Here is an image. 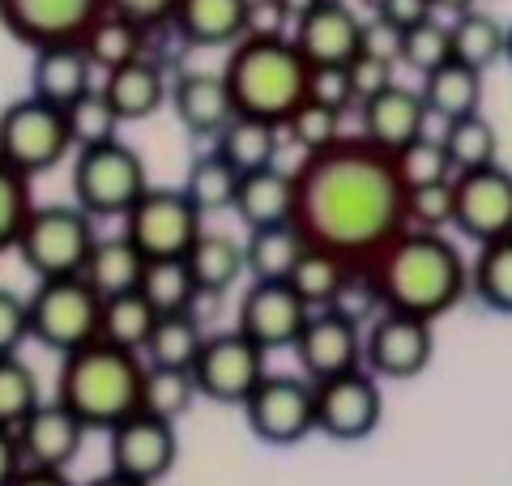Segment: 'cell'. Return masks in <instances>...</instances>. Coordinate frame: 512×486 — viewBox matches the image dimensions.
<instances>
[{"label":"cell","mask_w":512,"mask_h":486,"mask_svg":"<svg viewBox=\"0 0 512 486\" xmlns=\"http://www.w3.org/2000/svg\"><path fill=\"white\" fill-rule=\"evenodd\" d=\"M39 405H43L39 376L18 359V354H0V427L18 431Z\"/></svg>","instance_id":"cell-41"},{"label":"cell","mask_w":512,"mask_h":486,"mask_svg":"<svg viewBox=\"0 0 512 486\" xmlns=\"http://www.w3.org/2000/svg\"><path fill=\"white\" fill-rule=\"evenodd\" d=\"M278 137H282V124H269V120H256V116H235L218 133V154L227 158L239 175H248V171L274 167Z\"/></svg>","instance_id":"cell-31"},{"label":"cell","mask_w":512,"mask_h":486,"mask_svg":"<svg viewBox=\"0 0 512 486\" xmlns=\"http://www.w3.org/2000/svg\"><path fill=\"white\" fill-rule=\"evenodd\" d=\"M384 312L440 320L470 295V265L444 231H402L367 261Z\"/></svg>","instance_id":"cell-2"},{"label":"cell","mask_w":512,"mask_h":486,"mask_svg":"<svg viewBox=\"0 0 512 486\" xmlns=\"http://www.w3.org/2000/svg\"><path fill=\"white\" fill-rule=\"evenodd\" d=\"M402 47H406V30L393 26L389 18H376L363 22V52L376 56V60H389V64H402Z\"/></svg>","instance_id":"cell-51"},{"label":"cell","mask_w":512,"mask_h":486,"mask_svg":"<svg viewBox=\"0 0 512 486\" xmlns=\"http://www.w3.org/2000/svg\"><path fill=\"white\" fill-rule=\"evenodd\" d=\"M158 329V312L141 290H124V295H107L103 299V320H99V337L120 350L146 354L150 337Z\"/></svg>","instance_id":"cell-30"},{"label":"cell","mask_w":512,"mask_h":486,"mask_svg":"<svg viewBox=\"0 0 512 486\" xmlns=\"http://www.w3.org/2000/svg\"><path fill=\"white\" fill-rule=\"evenodd\" d=\"M359 111H363V137L380 145L384 154H397V150H406L410 141H419L431 120L423 90L397 86V81L384 94H376V99H367Z\"/></svg>","instance_id":"cell-21"},{"label":"cell","mask_w":512,"mask_h":486,"mask_svg":"<svg viewBox=\"0 0 512 486\" xmlns=\"http://www.w3.org/2000/svg\"><path fill=\"white\" fill-rule=\"evenodd\" d=\"M431 354H436L431 320L406 316V312H380L372 324H367V371L380 380L423 376Z\"/></svg>","instance_id":"cell-16"},{"label":"cell","mask_w":512,"mask_h":486,"mask_svg":"<svg viewBox=\"0 0 512 486\" xmlns=\"http://www.w3.org/2000/svg\"><path fill=\"white\" fill-rule=\"evenodd\" d=\"M141 295L154 303L158 316H171V312H192V303L201 299V286L188 269V256L180 261H150L146 273H141Z\"/></svg>","instance_id":"cell-38"},{"label":"cell","mask_w":512,"mask_h":486,"mask_svg":"<svg viewBox=\"0 0 512 486\" xmlns=\"http://www.w3.org/2000/svg\"><path fill=\"white\" fill-rule=\"evenodd\" d=\"M384 393L367 367L316 384V431L338 444H359L380 427Z\"/></svg>","instance_id":"cell-13"},{"label":"cell","mask_w":512,"mask_h":486,"mask_svg":"<svg viewBox=\"0 0 512 486\" xmlns=\"http://www.w3.org/2000/svg\"><path fill=\"white\" fill-rule=\"evenodd\" d=\"M265 376H269L265 350L256 346L244 329L210 333L201 354H197V363H192L197 393L205 401H218V405H244L256 388H261Z\"/></svg>","instance_id":"cell-10"},{"label":"cell","mask_w":512,"mask_h":486,"mask_svg":"<svg viewBox=\"0 0 512 486\" xmlns=\"http://www.w3.org/2000/svg\"><path fill=\"white\" fill-rule=\"evenodd\" d=\"M508 64H512V26H508Z\"/></svg>","instance_id":"cell-60"},{"label":"cell","mask_w":512,"mask_h":486,"mask_svg":"<svg viewBox=\"0 0 512 486\" xmlns=\"http://www.w3.org/2000/svg\"><path fill=\"white\" fill-rule=\"evenodd\" d=\"M457 218V188L453 180L406 188V231H444Z\"/></svg>","instance_id":"cell-47"},{"label":"cell","mask_w":512,"mask_h":486,"mask_svg":"<svg viewBox=\"0 0 512 486\" xmlns=\"http://www.w3.org/2000/svg\"><path fill=\"white\" fill-rule=\"evenodd\" d=\"M453 188H457L453 226L466 239L483 248V243L512 235V171L508 167L491 162V167H478V171H461Z\"/></svg>","instance_id":"cell-15"},{"label":"cell","mask_w":512,"mask_h":486,"mask_svg":"<svg viewBox=\"0 0 512 486\" xmlns=\"http://www.w3.org/2000/svg\"><path fill=\"white\" fill-rule=\"evenodd\" d=\"M470 290L491 312L512 316V235L478 248L470 265Z\"/></svg>","instance_id":"cell-36"},{"label":"cell","mask_w":512,"mask_h":486,"mask_svg":"<svg viewBox=\"0 0 512 486\" xmlns=\"http://www.w3.org/2000/svg\"><path fill=\"white\" fill-rule=\"evenodd\" d=\"M184 192L192 197V205H197L201 214H222V209H235L239 171L218 150L201 154V158H192V167L184 175Z\"/></svg>","instance_id":"cell-40"},{"label":"cell","mask_w":512,"mask_h":486,"mask_svg":"<svg viewBox=\"0 0 512 486\" xmlns=\"http://www.w3.org/2000/svg\"><path fill=\"white\" fill-rule=\"evenodd\" d=\"M440 137H444V150H448V158H453L457 175L491 167L495 154H500V133H495V124L483 116V111L461 116V120H448Z\"/></svg>","instance_id":"cell-39"},{"label":"cell","mask_w":512,"mask_h":486,"mask_svg":"<svg viewBox=\"0 0 512 486\" xmlns=\"http://www.w3.org/2000/svg\"><path fill=\"white\" fill-rule=\"evenodd\" d=\"M453 60L470 64V69L487 73L495 60H508V26H500L483 9L457 13L453 22Z\"/></svg>","instance_id":"cell-34"},{"label":"cell","mask_w":512,"mask_h":486,"mask_svg":"<svg viewBox=\"0 0 512 486\" xmlns=\"http://www.w3.org/2000/svg\"><path fill=\"white\" fill-rule=\"evenodd\" d=\"M171 107L180 116V124L197 137H218L239 116L222 73H184L171 86Z\"/></svg>","instance_id":"cell-23"},{"label":"cell","mask_w":512,"mask_h":486,"mask_svg":"<svg viewBox=\"0 0 512 486\" xmlns=\"http://www.w3.org/2000/svg\"><path fill=\"white\" fill-rule=\"evenodd\" d=\"M376 13L380 18H389L393 26H402V30H410V26H423L427 18H436V0H376Z\"/></svg>","instance_id":"cell-55"},{"label":"cell","mask_w":512,"mask_h":486,"mask_svg":"<svg viewBox=\"0 0 512 486\" xmlns=\"http://www.w3.org/2000/svg\"><path fill=\"white\" fill-rule=\"evenodd\" d=\"M99 235H94V218L82 205H35V214L26 218L18 252L22 265L35 278H77L90 265V252Z\"/></svg>","instance_id":"cell-5"},{"label":"cell","mask_w":512,"mask_h":486,"mask_svg":"<svg viewBox=\"0 0 512 486\" xmlns=\"http://www.w3.org/2000/svg\"><path fill=\"white\" fill-rule=\"evenodd\" d=\"M308 99H316V103H329V107L346 111L350 103H355V86H350V69H312Z\"/></svg>","instance_id":"cell-53"},{"label":"cell","mask_w":512,"mask_h":486,"mask_svg":"<svg viewBox=\"0 0 512 486\" xmlns=\"http://www.w3.org/2000/svg\"><path fill=\"white\" fill-rule=\"evenodd\" d=\"M107 13V0H0V26L30 52L82 43Z\"/></svg>","instance_id":"cell-12"},{"label":"cell","mask_w":512,"mask_h":486,"mask_svg":"<svg viewBox=\"0 0 512 486\" xmlns=\"http://www.w3.org/2000/svg\"><path fill=\"white\" fill-rule=\"evenodd\" d=\"M82 440H86V423L56 397L43 401L18 427L22 461L30 469H60V474H69V465L77 461V452H82Z\"/></svg>","instance_id":"cell-20"},{"label":"cell","mask_w":512,"mask_h":486,"mask_svg":"<svg viewBox=\"0 0 512 486\" xmlns=\"http://www.w3.org/2000/svg\"><path fill=\"white\" fill-rule=\"evenodd\" d=\"M197 380H192V371H175V367H150L146 371V393H141V410L163 418V423H175V418H184L192 410V401H197Z\"/></svg>","instance_id":"cell-42"},{"label":"cell","mask_w":512,"mask_h":486,"mask_svg":"<svg viewBox=\"0 0 512 486\" xmlns=\"http://www.w3.org/2000/svg\"><path fill=\"white\" fill-rule=\"evenodd\" d=\"M103 90H107L111 107L120 111L124 124L150 120L154 111L167 103V77L146 56H137L133 64H120V69H111L107 81H103Z\"/></svg>","instance_id":"cell-26"},{"label":"cell","mask_w":512,"mask_h":486,"mask_svg":"<svg viewBox=\"0 0 512 486\" xmlns=\"http://www.w3.org/2000/svg\"><path fill=\"white\" fill-rule=\"evenodd\" d=\"M303 252H308V239H303V231L295 222L248 231V243H244L252 282H291V273L303 261Z\"/></svg>","instance_id":"cell-27"},{"label":"cell","mask_w":512,"mask_h":486,"mask_svg":"<svg viewBox=\"0 0 512 486\" xmlns=\"http://www.w3.org/2000/svg\"><path fill=\"white\" fill-rule=\"evenodd\" d=\"M397 162V175H402L406 188H427V184H444V180H457V167L444 150V137H431L423 133L419 141H410L406 150L393 154Z\"/></svg>","instance_id":"cell-43"},{"label":"cell","mask_w":512,"mask_h":486,"mask_svg":"<svg viewBox=\"0 0 512 486\" xmlns=\"http://www.w3.org/2000/svg\"><path fill=\"white\" fill-rule=\"evenodd\" d=\"M312 307L291 282H252L239 299V324L265 354L274 350H295L299 333L308 329Z\"/></svg>","instance_id":"cell-17"},{"label":"cell","mask_w":512,"mask_h":486,"mask_svg":"<svg viewBox=\"0 0 512 486\" xmlns=\"http://www.w3.org/2000/svg\"><path fill=\"white\" fill-rule=\"evenodd\" d=\"M26 469L22 461V444H18V431L0 427V486H9Z\"/></svg>","instance_id":"cell-56"},{"label":"cell","mask_w":512,"mask_h":486,"mask_svg":"<svg viewBox=\"0 0 512 486\" xmlns=\"http://www.w3.org/2000/svg\"><path fill=\"white\" fill-rule=\"evenodd\" d=\"M286 30H295V13L286 0H252L248 35H286Z\"/></svg>","instance_id":"cell-54"},{"label":"cell","mask_w":512,"mask_h":486,"mask_svg":"<svg viewBox=\"0 0 512 486\" xmlns=\"http://www.w3.org/2000/svg\"><path fill=\"white\" fill-rule=\"evenodd\" d=\"M248 431L261 444L291 448L316 431V384L308 376H265L244 401Z\"/></svg>","instance_id":"cell-11"},{"label":"cell","mask_w":512,"mask_h":486,"mask_svg":"<svg viewBox=\"0 0 512 486\" xmlns=\"http://www.w3.org/2000/svg\"><path fill=\"white\" fill-rule=\"evenodd\" d=\"M252 0H180L175 9V30L192 47H235L248 35Z\"/></svg>","instance_id":"cell-25"},{"label":"cell","mask_w":512,"mask_h":486,"mask_svg":"<svg viewBox=\"0 0 512 486\" xmlns=\"http://www.w3.org/2000/svg\"><path fill=\"white\" fill-rule=\"evenodd\" d=\"M423 99H427L431 120H440V124L474 116L483 107V73L461 60H448L436 73L423 77Z\"/></svg>","instance_id":"cell-28"},{"label":"cell","mask_w":512,"mask_h":486,"mask_svg":"<svg viewBox=\"0 0 512 486\" xmlns=\"http://www.w3.org/2000/svg\"><path fill=\"white\" fill-rule=\"evenodd\" d=\"M188 269H192V278H197L201 295H227V290L248 273L244 243H235L231 235L205 231L197 243H192Z\"/></svg>","instance_id":"cell-29"},{"label":"cell","mask_w":512,"mask_h":486,"mask_svg":"<svg viewBox=\"0 0 512 486\" xmlns=\"http://www.w3.org/2000/svg\"><path fill=\"white\" fill-rule=\"evenodd\" d=\"M9 486H73V482H69V474H60V469H30L26 465Z\"/></svg>","instance_id":"cell-57"},{"label":"cell","mask_w":512,"mask_h":486,"mask_svg":"<svg viewBox=\"0 0 512 486\" xmlns=\"http://www.w3.org/2000/svg\"><path fill=\"white\" fill-rule=\"evenodd\" d=\"M107 9L120 13V18H128V22H137L141 30H158V26L175 22L180 0H107Z\"/></svg>","instance_id":"cell-52"},{"label":"cell","mask_w":512,"mask_h":486,"mask_svg":"<svg viewBox=\"0 0 512 486\" xmlns=\"http://www.w3.org/2000/svg\"><path fill=\"white\" fill-rule=\"evenodd\" d=\"M86 90H94V64L82 43L39 47L35 64H30V94L35 99L69 111Z\"/></svg>","instance_id":"cell-22"},{"label":"cell","mask_w":512,"mask_h":486,"mask_svg":"<svg viewBox=\"0 0 512 486\" xmlns=\"http://www.w3.org/2000/svg\"><path fill=\"white\" fill-rule=\"evenodd\" d=\"M346 69H350V86H355V103H359V107L393 86V64L367 56V52H363L355 64H346Z\"/></svg>","instance_id":"cell-50"},{"label":"cell","mask_w":512,"mask_h":486,"mask_svg":"<svg viewBox=\"0 0 512 486\" xmlns=\"http://www.w3.org/2000/svg\"><path fill=\"white\" fill-rule=\"evenodd\" d=\"M342 116H346V111L308 99L282 128H286V137H291L303 154H316V150H329L333 141H342Z\"/></svg>","instance_id":"cell-45"},{"label":"cell","mask_w":512,"mask_h":486,"mask_svg":"<svg viewBox=\"0 0 512 486\" xmlns=\"http://www.w3.org/2000/svg\"><path fill=\"white\" fill-rule=\"evenodd\" d=\"M235 214H239V222H244L248 231L295 222V171H282L274 162V167L239 175Z\"/></svg>","instance_id":"cell-24"},{"label":"cell","mask_w":512,"mask_h":486,"mask_svg":"<svg viewBox=\"0 0 512 486\" xmlns=\"http://www.w3.org/2000/svg\"><path fill=\"white\" fill-rule=\"evenodd\" d=\"M201 218L205 214L192 205L184 188H150L124 214V235L146 252V261H180L205 235Z\"/></svg>","instance_id":"cell-9"},{"label":"cell","mask_w":512,"mask_h":486,"mask_svg":"<svg viewBox=\"0 0 512 486\" xmlns=\"http://www.w3.org/2000/svg\"><path fill=\"white\" fill-rule=\"evenodd\" d=\"M295 226L312 248L367 265L406 231V184L393 154L367 137H342L329 150L303 154L295 171Z\"/></svg>","instance_id":"cell-1"},{"label":"cell","mask_w":512,"mask_h":486,"mask_svg":"<svg viewBox=\"0 0 512 486\" xmlns=\"http://www.w3.org/2000/svg\"><path fill=\"white\" fill-rule=\"evenodd\" d=\"M146 252L137 248L128 235H111L99 239L90 252V265H86V278L107 295H124V290H137L141 286V273H146Z\"/></svg>","instance_id":"cell-32"},{"label":"cell","mask_w":512,"mask_h":486,"mask_svg":"<svg viewBox=\"0 0 512 486\" xmlns=\"http://www.w3.org/2000/svg\"><path fill=\"white\" fill-rule=\"evenodd\" d=\"M205 333L201 329V316L197 312H171V316H158V329L146 346V367H175V371H192L197 354L205 346Z\"/></svg>","instance_id":"cell-33"},{"label":"cell","mask_w":512,"mask_h":486,"mask_svg":"<svg viewBox=\"0 0 512 486\" xmlns=\"http://www.w3.org/2000/svg\"><path fill=\"white\" fill-rule=\"evenodd\" d=\"M295 359L312 384L346 376V371L367 367V333L359 320H350L338 307H320V312H312L308 329L299 333Z\"/></svg>","instance_id":"cell-14"},{"label":"cell","mask_w":512,"mask_h":486,"mask_svg":"<svg viewBox=\"0 0 512 486\" xmlns=\"http://www.w3.org/2000/svg\"><path fill=\"white\" fill-rule=\"evenodd\" d=\"M453 60V26L440 18H427L423 26L406 30V47H402V64H410L414 73H436L440 64Z\"/></svg>","instance_id":"cell-48"},{"label":"cell","mask_w":512,"mask_h":486,"mask_svg":"<svg viewBox=\"0 0 512 486\" xmlns=\"http://www.w3.org/2000/svg\"><path fill=\"white\" fill-rule=\"evenodd\" d=\"M35 214V201H30V175H22L18 167H9L0 158V252L18 248L26 218Z\"/></svg>","instance_id":"cell-46"},{"label":"cell","mask_w":512,"mask_h":486,"mask_svg":"<svg viewBox=\"0 0 512 486\" xmlns=\"http://www.w3.org/2000/svg\"><path fill=\"white\" fill-rule=\"evenodd\" d=\"M141 43H146V30H141L137 22L120 18V13H111V9L94 22V30L82 39L86 56H90V64L99 73H111V69H120V64H133L141 56Z\"/></svg>","instance_id":"cell-37"},{"label":"cell","mask_w":512,"mask_h":486,"mask_svg":"<svg viewBox=\"0 0 512 486\" xmlns=\"http://www.w3.org/2000/svg\"><path fill=\"white\" fill-rule=\"evenodd\" d=\"M107 457L111 469L133 482L154 486L158 478H167L180 457V440H175V423H163L154 414H133L128 423H120L116 431H107Z\"/></svg>","instance_id":"cell-18"},{"label":"cell","mask_w":512,"mask_h":486,"mask_svg":"<svg viewBox=\"0 0 512 486\" xmlns=\"http://www.w3.org/2000/svg\"><path fill=\"white\" fill-rule=\"evenodd\" d=\"M350 273H355V265L342 261L338 252H325V248H312L303 252V261L295 265L291 273V286L303 295V303L312 307V312H320V307H333L342 295V286L350 282Z\"/></svg>","instance_id":"cell-35"},{"label":"cell","mask_w":512,"mask_h":486,"mask_svg":"<svg viewBox=\"0 0 512 486\" xmlns=\"http://www.w3.org/2000/svg\"><path fill=\"white\" fill-rule=\"evenodd\" d=\"M86 486H146V482H133V478H124V474H116V469H107L103 478H94V482H86Z\"/></svg>","instance_id":"cell-58"},{"label":"cell","mask_w":512,"mask_h":486,"mask_svg":"<svg viewBox=\"0 0 512 486\" xmlns=\"http://www.w3.org/2000/svg\"><path fill=\"white\" fill-rule=\"evenodd\" d=\"M150 192L146 162L116 137L103 145H86L73 158V201L90 218H124Z\"/></svg>","instance_id":"cell-7"},{"label":"cell","mask_w":512,"mask_h":486,"mask_svg":"<svg viewBox=\"0 0 512 486\" xmlns=\"http://www.w3.org/2000/svg\"><path fill=\"white\" fill-rule=\"evenodd\" d=\"M103 320V290L86 273L77 278H43L30 295V337L43 350L73 354L99 342Z\"/></svg>","instance_id":"cell-6"},{"label":"cell","mask_w":512,"mask_h":486,"mask_svg":"<svg viewBox=\"0 0 512 486\" xmlns=\"http://www.w3.org/2000/svg\"><path fill=\"white\" fill-rule=\"evenodd\" d=\"M64 116H69V133H73L77 150H86V145H103V141H116V128L124 124L120 111L111 107V99H107L103 86L86 90L82 99H77L69 111H64Z\"/></svg>","instance_id":"cell-44"},{"label":"cell","mask_w":512,"mask_h":486,"mask_svg":"<svg viewBox=\"0 0 512 486\" xmlns=\"http://www.w3.org/2000/svg\"><path fill=\"white\" fill-rule=\"evenodd\" d=\"M436 9H440V13H453V18H457V13L478 9V0H436Z\"/></svg>","instance_id":"cell-59"},{"label":"cell","mask_w":512,"mask_h":486,"mask_svg":"<svg viewBox=\"0 0 512 486\" xmlns=\"http://www.w3.org/2000/svg\"><path fill=\"white\" fill-rule=\"evenodd\" d=\"M30 337V299L0 286V354H18Z\"/></svg>","instance_id":"cell-49"},{"label":"cell","mask_w":512,"mask_h":486,"mask_svg":"<svg viewBox=\"0 0 512 486\" xmlns=\"http://www.w3.org/2000/svg\"><path fill=\"white\" fill-rule=\"evenodd\" d=\"M146 359L111 342H90L82 350L64 354L56 376V401L82 418L86 431H116L133 414H141L146 393Z\"/></svg>","instance_id":"cell-3"},{"label":"cell","mask_w":512,"mask_h":486,"mask_svg":"<svg viewBox=\"0 0 512 486\" xmlns=\"http://www.w3.org/2000/svg\"><path fill=\"white\" fill-rule=\"evenodd\" d=\"M239 116L286 124L308 103L312 64L303 60L291 35H244L222 69Z\"/></svg>","instance_id":"cell-4"},{"label":"cell","mask_w":512,"mask_h":486,"mask_svg":"<svg viewBox=\"0 0 512 486\" xmlns=\"http://www.w3.org/2000/svg\"><path fill=\"white\" fill-rule=\"evenodd\" d=\"M69 150H77V145L64 107H52L35 99V94H26V99L0 111V158L9 167H18L22 175H30V180L60 167Z\"/></svg>","instance_id":"cell-8"},{"label":"cell","mask_w":512,"mask_h":486,"mask_svg":"<svg viewBox=\"0 0 512 486\" xmlns=\"http://www.w3.org/2000/svg\"><path fill=\"white\" fill-rule=\"evenodd\" d=\"M291 39L312 69H346L363 56V18L346 0H320L295 22Z\"/></svg>","instance_id":"cell-19"}]
</instances>
